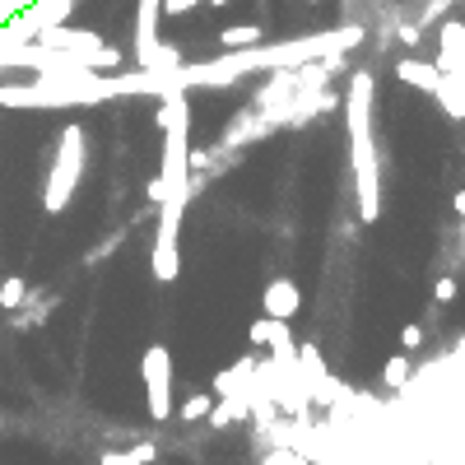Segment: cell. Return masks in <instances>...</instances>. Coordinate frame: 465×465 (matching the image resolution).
<instances>
[{"mask_svg": "<svg viewBox=\"0 0 465 465\" xmlns=\"http://www.w3.org/2000/svg\"><path fill=\"white\" fill-rule=\"evenodd\" d=\"M409 377H415V368H409V353H391L387 368H381V381H387L391 391H405Z\"/></svg>", "mask_w": 465, "mask_h": 465, "instance_id": "9a60e30c", "label": "cell"}, {"mask_svg": "<svg viewBox=\"0 0 465 465\" xmlns=\"http://www.w3.org/2000/svg\"><path fill=\"white\" fill-rule=\"evenodd\" d=\"M23 303H29V280L5 275V280H0V312H19Z\"/></svg>", "mask_w": 465, "mask_h": 465, "instance_id": "5bb4252c", "label": "cell"}, {"mask_svg": "<svg viewBox=\"0 0 465 465\" xmlns=\"http://www.w3.org/2000/svg\"><path fill=\"white\" fill-rule=\"evenodd\" d=\"M140 381H145V400H149V419L163 424L177 415L173 405V353L163 344H149L140 353Z\"/></svg>", "mask_w": 465, "mask_h": 465, "instance_id": "5b68a950", "label": "cell"}, {"mask_svg": "<svg viewBox=\"0 0 465 465\" xmlns=\"http://www.w3.org/2000/svg\"><path fill=\"white\" fill-rule=\"evenodd\" d=\"M452 210H456V214L465 219V191H456V196H452Z\"/></svg>", "mask_w": 465, "mask_h": 465, "instance_id": "7402d4cb", "label": "cell"}, {"mask_svg": "<svg viewBox=\"0 0 465 465\" xmlns=\"http://www.w3.org/2000/svg\"><path fill=\"white\" fill-rule=\"evenodd\" d=\"M210 409H214V391H201V396H191V400L177 409V419H182V424H201V419H210Z\"/></svg>", "mask_w": 465, "mask_h": 465, "instance_id": "2e32d148", "label": "cell"}, {"mask_svg": "<svg viewBox=\"0 0 465 465\" xmlns=\"http://www.w3.org/2000/svg\"><path fill=\"white\" fill-rule=\"evenodd\" d=\"M437 42H443V61H437V70H443L447 79H456V85H465V23L461 19H443Z\"/></svg>", "mask_w": 465, "mask_h": 465, "instance_id": "9c48e42d", "label": "cell"}, {"mask_svg": "<svg viewBox=\"0 0 465 465\" xmlns=\"http://www.w3.org/2000/svg\"><path fill=\"white\" fill-rule=\"evenodd\" d=\"M308 5H321V0H308Z\"/></svg>", "mask_w": 465, "mask_h": 465, "instance_id": "d4e9b609", "label": "cell"}, {"mask_svg": "<svg viewBox=\"0 0 465 465\" xmlns=\"http://www.w3.org/2000/svg\"><path fill=\"white\" fill-rule=\"evenodd\" d=\"M158 126H163V163H158L163 201H186V191H191V103H186V89L163 94Z\"/></svg>", "mask_w": 465, "mask_h": 465, "instance_id": "7a4b0ae2", "label": "cell"}, {"mask_svg": "<svg viewBox=\"0 0 465 465\" xmlns=\"http://www.w3.org/2000/svg\"><path fill=\"white\" fill-rule=\"evenodd\" d=\"M85 158H89V140L79 126H61L57 135V149H51V173H47V186H42V210L47 214H61L79 182H85Z\"/></svg>", "mask_w": 465, "mask_h": 465, "instance_id": "3957f363", "label": "cell"}, {"mask_svg": "<svg viewBox=\"0 0 465 465\" xmlns=\"http://www.w3.org/2000/svg\"><path fill=\"white\" fill-rule=\"evenodd\" d=\"M196 5H201V0H163V14H168V19H182V14H191Z\"/></svg>", "mask_w": 465, "mask_h": 465, "instance_id": "ac0fdd59", "label": "cell"}, {"mask_svg": "<svg viewBox=\"0 0 465 465\" xmlns=\"http://www.w3.org/2000/svg\"><path fill=\"white\" fill-rule=\"evenodd\" d=\"M158 19H163V0H135V66L140 70H149L158 51Z\"/></svg>", "mask_w": 465, "mask_h": 465, "instance_id": "52a82bcc", "label": "cell"}, {"mask_svg": "<svg viewBox=\"0 0 465 465\" xmlns=\"http://www.w3.org/2000/svg\"><path fill=\"white\" fill-rule=\"evenodd\" d=\"M247 340H252L256 349H270V359H275L280 368H293V363H298V344H293V335H289V321H280V317H256V321L247 326Z\"/></svg>", "mask_w": 465, "mask_h": 465, "instance_id": "8992f818", "label": "cell"}, {"mask_svg": "<svg viewBox=\"0 0 465 465\" xmlns=\"http://www.w3.org/2000/svg\"><path fill=\"white\" fill-rule=\"evenodd\" d=\"M396 79L409 89H419V94H433L437 85H443V70H437L433 61H419V57H400L396 61Z\"/></svg>", "mask_w": 465, "mask_h": 465, "instance_id": "30bf717a", "label": "cell"}, {"mask_svg": "<svg viewBox=\"0 0 465 465\" xmlns=\"http://www.w3.org/2000/svg\"><path fill=\"white\" fill-rule=\"evenodd\" d=\"M433 98L447 107V117H452V121H465V85H456V79H447V75H443V85L433 89Z\"/></svg>", "mask_w": 465, "mask_h": 465, "instance_id": "7c38bea8", "label": "cell"}, {"mask_svg": "<svg viewBox=\"0 0 465 465\" xmlns=\"http://www.w3.org/2000/svg\"><path fill=\"white\" fill-rule=\"evenodd\" d=\"M261 465H308V452L303 447H275L270 456H261Z\"/></svg>", "mask_w": 465, "mask_h": 465, "instance_id": "e0dca14e", "label": "cell"}, {"mask_svg": "<svg viewBox=\"0 0 465 465\" xmlns=\"http://www.w3.org/2000/svg\"><path fill=\"white\" fill-rule=\"evenodd\" d=\"M461 242H465V219H461Z\"/></svg>", "mask_w": 465, "mask_h": 465, "instance_id": "cb8c5ba5", "label": "cell"}, {"mask_svg": "<svg viewBox=\"0 0 465 465\" xmlns=\"http://www.w3.org/2000/svg\"><path fill=\"white\" fill-rule=\"evenodd\" d=\"M433 298H437V303H452V298H456V280H437V284H433Z\"/></svg>", "mask_w": 465, "mask_h": 465, "instance_id": "ffe728a7", "label": "cell"}, {"mask_svg": "<svg viewBox=\"0 0 465 465\" xmlns=\"http://www.w3.org/2000/svg\"><path fill=\"white\" fill-rule=\"evenodd\" d=\"M298 308H303V289H298V280L275 275V280L265 284V293H261V312H265V317L293 321V317H298Z\"/></svg>", "mask_w": 465, "mask_h": 465, "instance_id": "ba28073f", "label": "cell"}, {"mask_svg": "<svg viewBox=\"0 0 465 465\" xmlns=\"http://www.w3.org/2000/svg\"><path fill=\"white\" fill-rule=\"evenodd\" d=\"M154 461H158L154 443H130V447H117V452L98 456V465H154Z\"/></svg>", "mask_w": 465, "mask_h": 465, "instance_id": "8fae6325", "label": "cell"}, {"mask_svg": "<svg viewBox=\"0 0 465 465\" xmlns=\"http://www.w3.org/2000/svg\"><path fill=\"white\" fill-rule=\"evenodd\" d=\"M372 94H377L372 70H353L349 75V94H344V126H349L353 196H359V219L363 224L381 219V168H377V145H372Z\"/></svg>", "mask_w": 465, "mask_h": 465, "instance_id": "6da1fadb", "label": "cell"}, {"mask_svg": "<svg viewBox=\"0 0 465 465\" xmlns=\"http://www.w3.org/2000/svg\"><path fill=\"white\" fill-rule=\"evenodd\" d=\"M400 42L415 47V42H419V23H400Z\"/></svg>", "mask_w": 465, "mask_h": 465, "instance_id": "44dd1931", "label": "cell"}, {"mask_svg": "<svg viewBox=\"0 0 465 465\" xmlns=\"http://www.w3.org/2000/svg\"><path fill=\"white\" fill-rule=\"evenodd\" d=\"M424 344V326H405V331H400V349L409 353V349H419Z\"/></svg>", "mask_w": 465, "mask_h": 465, "instance_id": "d6986e66", "label": "cell"}, {"mask_svg": "<svg viewBox=\"0 0 465 465\" xmlns=\"http://www.w3.org/2000/svg\"><path fill=\"white\" fill-rule=\"evenodd\" d=\"M210 5H214V10H224V5H228V0H210Z\"/></svg>", "mask_w": 465, "mask_h": 465, "instance_id": "603a6c76", "label": "cell"}, {"mask_svg": "<svg viewBox=\"0 0 465 465\" xmlns=\"http://www.w3.org/2000/svg\"><path fill=\"white\" fill-rule=\"evenodd\" d=\"M182 219H186V201H163L158 205V228H154V247H149V275L158 284H173L182 275Z\"/></svg>", "mask_w": 465, "mask_h": 465, "instance_id": "277c9868", "label": "cell"}, {"mask_svg": "<svg viewBox=\"0 0 465 465\" xmlns=\"http://www.w3.org/2000/svg\"><path fill=\"white\" fill-rule=\"evenodd\" d=\"M261 42V23H233V29L219 33V47L224 51H242V47H256Z\"/></svg>", "mask_w": 465, "mask_h": 465, "instance_id": "4fadbf2b", "label": "cell"}]
</instances>
